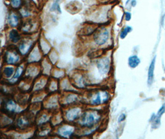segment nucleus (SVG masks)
I'll use <instances>...</instances> for the list:
<instances>
[{"label": "nucleus", "mask_w": 165, "mask_h": 139, "mask_svg": "<svg viewBox=\"0 0 165 139\" xmlns=\"http://www.w3.org/2000/svg\"><path fill=\"white\" fill-rule=\"evenodd\" d=\"M79 119V125L84 128L91 129L98 124L101 119V116L98 111H87L82 113Z\"/></svg>", "instance_id": "obj_1"}, {"label": "nucleus", "mask_w": 165, "mask_h": 139, "mask_svg": "<svg viewBox=\"0 0 165 139\" xmlns=\"http://www.w3.org/2000/svg\"><path fill=\"white\" fill-rule=\"evenodd\" d=\"M110 36V33L109 29L107 27L103 26L97 28L95 33L93 34V41L97 46H104L108 42Z\"/></svg>", "instance_id": "obj_2"}, {"label": "nucleus", "mask_w": 165, "mask_h": 139, "mask_svg": "<svg viewBox=\"0 0 165 139\" xmlns=\"http://www.w3.org/2000/svg\"><path fill=\"white\" fill-rule=\"evenodd\" d=\"M90 104L97 106L106 103L110 100L109 93L105 90H98L90 94L89 97Z\"/></svg>", "instance_id": "obj_3"}, {"label": "nucleus", "mask_w": 165, "mask_h": 139, "mask_svg": "<svg viewBox=\"0 0 165 139\" xmlns=\"http://www.w3.org/2000/svg\"><path fill=\"white\" fill-rule=\"evenodd\" d=\"M21 55L17 50L9 48L5 50L4 61L6 65L14 66L19 64L21 60Z\"/></svg>", "instance_id": "obj_4"}, {"label": "nucleus", "mask_w": 165, "mask_h": 139, "mask_svg": "<svg viewBox=\"0 0 165 139\" xmlns=\"http://www.w3.org/2000/svg\"><path fill=\"white\" fill-rule=\"evenodd\" d=\"M35 41L30 37L22 38L18 43L17 50L22 56H28L34 47Z\"/></svg>", "instance_id": "obj_5"}, {"label": "nucleus", "mask_w": 165, "mask_h": 139, "mask_svg": "<svg viewBox=\"0 0 165 139\" xmlns=\"http://www.w3.org/2000/svg\"><path fill=\"white\" fill-rule=\"evenodd\" d=\"M110 66V58L108 56H105L97 60L96 67L101 75H105L108 74Z\"/></svg>", "instance_id": "obj_6"}, {"label": "nucleus", "mask_w": 165, "mask_h": 139, "mask_svg": "<svg viewBox=\"0 0 165 139\" xmlns=\"http://www.w3.org/2000/svg\"><path fill=\"white\" fill-rule=\"evenodd\" d=\"M21 17L18 12L16 10H11L7 15L6 22L9 27L12 29L18 27L21 24Z\"/></svg>", "instance_id": "obj_7"}, {"label": "nucleus", "mask_w": 165, "mask_h": 139, "mask_svg": "<svg viewBox=\"0 0 165 139\" xmlns=\"http://www.w3.org/2000/svg\"><path fill=\"white\" fill-rule=\"evenodd\" d=\"M82 114V110L79 107H73L68 109L65 114V119L69 122H73L79 120Z\"/></svg>", "instance_id": "obj_8"}, {"label": "nucleus", "mask_w": 165, "mask_h": 139, "mask_svg": "<svg viewBox=\"0 0 165 139\" xmlns=\"http://www.w3.org/2000/svg\"><path fill=\"white\" fill-rule=\"evenodd\" d=\"M38 28V24L32 19L26 20L21 27V31L24 34H32L35 32Z\"/></svg>", "instance_id": "obj_9"}, {"label": "nucleus", "mask_w": 165, "mask_h": 139, "mask_svg": "<svg viewBox=\"0 0 165 139\" xmlns=\"http://www.w3.org/2000/svg\"><path fill=\"white\" fill-rule=\"evenodd\" d=\"M75 129L69 125H63L59 127L56 131V134L62 138H70L74 133Z\"/></svg>", "instance_id": "obj_10"}, {"label": "nucleus", "mask_w": 165, "mask_h": 139, "mask_svg": "<svg viewBox=\"0 0 165 139\" xmlns=\"http://www.w3.org/2000/svg\"><path fill=\"white\" fill-rule=\"evenodd\" d=\"M42 53L39 46L34 47L32 50L28 55V63L29 64H35L39 63L41 59Z\"/></svg>", "instance_id": "obj_11"}, {"label": "nucleus", "mask_w": 165, "mask_h": 139, "mask_svg": "<svg viewBox=\"0 0 165 139\" xmlns=\"http://www.w3.org/2000/svg\"><path fill=\"white\" fill-rule=\"evenodd\" d=\"M4 108L8 113L11 114H18L22 111V109L12 99L7 100L5 103Z\"/></svg>", "instance_id": "obj_12"}, {"label": "nucleus", "mask_w": 165, "mask_h": 139, "mask_svg": "<svg viewBox=\"0 0 165 139\" xmlns=\"http://www.w3.org/2000/svg\"><path fill=\"white\" fill-rule=\"evenodd\" d=\"M7 38L12 44H17L22 40V36L20 32L17 29H12L8 32Z\"/></svg>", "instance_id": "obj_13"}, {"label": "nucleus", "mask_w": 165, "mask_h": 139, "mask_svg": "<svg viewBox=\"0 0 165 139\" xmlns=\"http://www.w3.org/2000/svg\"><path fill=\"white\" fill-rule=\"evenodd\" d=\"M39 72H40V68L36 65V63L29 64V66L26 69V75L27 77L30 79V78H32L37 75Z\"/></svg>", "instance_id": "obj_14"}, {"label": "nucleus", "mask_w": 165, "mask_h": 139, "mask_svg": "<svg viewBox=\"0 0 165 139\" xmlns=\"http://www.w3.org/2000/svg\"><path fill=\"white\" fill-rule=\"evenodd\" d=\"M24 72V66L23 65L19 66L15 70L14 75L11 79H8L9 82L11 84H14V83H16L19 80V79L22 75Z\"/></svg>", "instance_id": "obj_15"}, {"label": "nucleus", "mask_w": 165, "mask_h": 139, "mask_svg": "<svg viewBox=\"0 0 165 139\" xmlns=\"http://www.w3.org/2000/svg\"><path fill=\"white\" fill-rule=\"evenodd\" d=\"M16 126L19 129H24L30 126V121L26 117L21 116L16 121Z\"/></svg>", "instance_id": "obj_16"}, {"label": "nucleus", "mask_w": 165, "mask_h": 139, "mask_svg": "<svg viewBox=\"0 0 165 139\" xmlns=\"http://www.w3.org/2000/svg\"><path fill=\"white\" fill-rule=\"evenodd\" d=\"M97 27H96L95 25H88L85 27H84L82 29L81 31L80 34L84 36H88V35H93L96 30L97 29Z\"/></svg>", "instance_id": "obj_17"}, {"label": "nucleus", "mask_w": 165, "mask_h": 139, "mask_svg": "<svg viewBox=\"0 0 165 139\" xmlns=\"http://www.w3.org/2000/svg\"><path fill=\"white\" fill-rule=\"evenodd\" d=\"M79 100V97L76 94L69 93L64 98V104L71 105L76 103Z\"/></svg>", "instance_id": "obj_18"}, {"label": "nucleus", "mask_w": 165, "mask_h": 139, "mask_svg": "<svg viewBox=\"0 0 165 139\" xmlns=\"http://www.w3.org/2000/svg\"><path fill=\"white\" fill-rule=\"evenodd\" d=\"M18 12H19L21 17L22 18H24V19L30 18L33 15L32 10L28 6L22 7L19 10H18Z\"/></svg>", "instance_id": "obj_19"}, {"label": "nucleus", "mask_w": 165, "mask_h": 139, "mask_svg": "<svg viewBox=\"0 0 165 139\" xmlns=\"http://www.w3.org/2000/svg\"><path fill=\"white\" fill-rule=\"evenodd\" d=\"M74 80L75 85L78 88L84 89L87 85V81L85 77L82 75H78L76 76Z\"/></svg>", "instance_id": "obj_20"}, {"label": "nucleus", "mask_w": 165, "mask_h": 139, "mask_svg": "<svg viewBox=\"0 0 165 139\" xmlns=\"http://www.w3.org/2000/svg\"><path fill=\"white\" fill-rule=\"evenodd\" d=\"M15 68L13 66L7 65L6 66H4L3 70H2V75L7 79H11L14 74L15 72Z\"/></svg>", "instance_id": "obj_21"}, {"label": "nucleus", "mask_w": 165, "mask_h": 139, "mask_svg": "<svg viewBox=\"0 0 165 139\" xmlns=\"http://www.w3.org/2000/svg\"><path fill=\"white\" fill-rule=\"evenodd\" d=\"M155 58H154L148 69V84L150 85L153 81V77H154V70H155Z\"/></svg>", "instance_id": "obj_22"}, {"label": "nucleus", "mask_w": 165, "mask_h": 139, "mask_svg": "<svg viewBox=\"0 0 165 139\" xmlns=\"http://www.w3.org/2000/svg\"><path fill=\"white\" fill-rule=\"evenodd\" d=\"M140 63V60L136 55H132L130 56L128 59L129 66L131 68H137Z\"/></svg>", "instance_id": "obj_23"}, {"label": "nucleus", "mask_w": 165, "mask_h": 139, "mask_svg": "<svg viewBox=\"0 0 165 139\" xmlns=\"http://www.w3.org/2000/svg\"><path fill=\"white\" fill-rule=\"evenodd\" d=\"M39 46L41 50V53L44 55H48V53H50V52L51 51V47H50V45L45 40H44L43 39L40 40V45Z\"/></svg>", "instance_id": "obj_24"}, {"label": "nucleus", "mask_w": 165, "mask_h": 139, "mask_svg": "<svg viewBox=\"0 0 165 139\" xmlns=\"http://www.w3.org/2000/svg\"><path fill=\"white\" fill-rule=\"evenodd\" d=\"M24 1L25 0H9V5L13 10L18 11L23 7Z\"/></svg>", "instance_id": "obj_25"}, {"label": "nucleus", "mask_w": 165, "mask_h": 139, "mask_svg": "<svg viewBox=\"0 0 165 139\" xmlns=\"http://www.w3.org/2000/svg\"><path fill=\"white\" fill-rule=\"evenodd\" d=\"M46 107L49 109H54L58 106V98L56 97H51L50 99L48 100L46 103Z\"/></svg>", "instance_id": "obj_26"}, {"label": "nucleus", "mask_w": 165, "mask_h": 139, "mask_svg": "<svg viewBox=\"0 0 165 139\" xmlns=\"http://www.w3.org/2000/svg\"><path fill=\"white\" fill-rule=\"evenodd\" d=\"M49 121H50V116L47 114L43 113L40 116L38 120V124L39 125L45 124L46 122H48Z\"/></svg>", "instance_id": "obj_27"}, {"label": "nucleus", "mask_w": 165, "mask_h": 139, "mask_svg": "<svg viewBox=\"0 0 165 139\" xmlns=\"http://www.w3.org/2000/svg\"><path fill=\"white\" fill-rule=\"evenodd\" d=\"M132 31V28L130 26H126L124 28L122 29V31H121L120 33V38L121 39H124L127 34L130 32H131Z\"/></svg>", "instance_id": "obj_28"}, {"label": "nucleus", "mask_w": 165, "mask_h": 139, "mask_svg": "<svg viewBox=\"0 0 165 139\" xmlns=\"http://www.w3.org/2000/svg\"><path fill=\"white\" fill-rule=\"evenodd\" d=\"M50 11L53 12H58V13H61V9L58 0L53 2V3L52 4L50 7Z\"/></svg>", "instance_id": "obj_29"}, {"label": "nucleus", "mask_w": 165, "mask_h": 139, "mask_svg": "<svg viewBox=\"0 0 165 139\" xmlns=\"http://www.w3.org/2000/svg\"><path fill=\"white\" fill-rule=\"evenodd\" d=\"M165 113V104H163L161 108L159 109L158 113H157V118L155 119V121H157V122L158 124H159V119L161 117V116L164 114Z\"/></svg>", "instance_id": "obj_30"}, {"label": "nucleus", "mask_w": 165, "mask_h": 139, "mask_svg": "<svg viewBox=\"0 0 165 139\" xmlns=\"http://www.w3.org/2000/svg\"><path fill=\"white\" fill-rule=\"evenodd\" d=\"M45 80H40L39 82H37V83L36 84V85H35V87H34V90H41L42 88L44 87V86H45Z\"/></svg>", "instance_id": "obj_31"}, {"label": "nucleus", "mask_w": 165, "mask_h": 139, "mask_svg": "<svg viewBox=\"0 0 165 139\" xmlns=\"http://www.w3.org/2000/svg\"><path fill=\"white\" fill-rule=\"evenodd\" d=\"M132 15L131 13L129 12H125V20L126 21H129L131 19Z\"/></svg>", "instance_id": "obj_32"}, {"label": "nucleus", "mask_w": 165, "mask_h": 139, "mask_svg": "<svg viewBox=\"0 0 165 139\" xmlns=\"http://www.w3.org/2000/svg\"><path fill=\"white\" fill-rule=\"evenodd\" d=\"M125 119V114H121L119 118H118V122H121L123 121H124Z\"/></svg>", "instance_id": "obj_33"}, {"label": "nucleus", "mask_w": 165, "mask_h": 139, "mask_svg": "<svg viewBox=\"0 0 165 139\" xmlns=\"http://www.w3.org/2000/svg\"><path fill=\"white\" fill-rule=\"evenodd\" d=\"M130 4H131V6L132 7H135L136 6V4H137L136 0H132L131 2H130Z\"/></svg>", "instance_id": "obj_34"}]
</instances>
